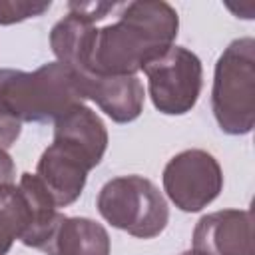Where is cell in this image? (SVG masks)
I'll list each match as a JSON object with an SVG mask.
<instances>
[{
	"label": "cell",
	"instance_id": "obj_8",
	"mask_svg": "<svg viewBox=\"0 0 255 255\" xmlns=\"http://www.w3.org/2000/svg\"><path fill=\"white\" fill-rule=\"evenodd\" d=\"M78 82L84 100L96 102L112 122L129 124L141 116L145 90L137 76H78Z\"/></svg>",
	"mask_w": 255,
	"mask_h": 255
},
{
	"label": "cell",
	"instance_id": "obj_13",
	"mask_svg": "<svg viewBox=\"0 0 255 255\" xmlns=\"http://www.w3.org/2000/svg\"><path fill=\"white\" fill-rule=\"evenodd\" d=\"M52 2H26V0H0V26H10L28 18L48 12Z\"/></svg>",
	"mask_w": 255,
	"mask_h": 255
},
{
	"label": "cell",
	"instance_id": "obj_2",
	"mask_svg": "<svg viewBox=\"0 0 255 255\" xmlns=\"http://www.w3.org/2000/svg\"><path fill=\"white\" fill-rule=\"evenodd\" d=\"M84 104L74 70L50 62L34 72L0 68V114L24 124H48Z\"/></svg>",
	"mask_w": 255,
	"mask_h": 255
},
{
	"label": "cell",
	"instance_id": "obj_6",
	"mask_svg": "<svg viewBox=\"0 0 255 255\" xmlns=\"http://www.w3.org/2000/svg\"><path fill=\"white\" fill-rule=\"evenodd\" d=\"M161 181L165 195L177 209L195 213L217 199L223 189V171L205 149H185L165 163Z\"/></svg>",
	"mask_w": 255,
	"mask_h": 255
},
{
	"label": "cell",
	"instance_id": "obj_9",
	"mask_svg": "<svg viewBox=\"0 0 255 255\" xmlns=\"http://www.w3.org/2000/svg\"><path fill=\"white\" fill-rule=\"evenodd\" d=\"M90 163L68 147L52 141L40 155L36 175L52 195L56 207L72 205L84 191Z\"/></svg>",
	"mask_w": 255,
	"mask_h": 255
},
{
	"label": "cell",
	"instance_id": "obj_16",
	"mask_svg": "<svg viewBox=\"0 0 255 255\" xmlns=\"http://www.w3.org/2000/svg\"><path fill=\"white\" fill-rule=\"evenodd\" d=\"M181 255H203V253H199V251H195V249H189V251H183Z\"/></svg>",
	"mask_w": 255,
	"mask_h": 255
},
{
	"label": "cell",
	"instance_id": "obj_12",
	"mask_svg": "<svg viewBox=\"0 0 255 255\" xmlns=\"http://www.w3.org/2000/svg\"><path fill=\"white\" fill-rule=\"evenodd\" d=\"M30 223V205L20 185H0V255H6L12 249V243L24 237Z\"/></svg>",
	"mask_w": 255,
	"mask_h": 255
},
{
	"label": "cell",
	"instance_id": "obj_7",
	"mask_svg": "<svg viewBox=\"0 0 255 255\" xmlns=\"http://www.w3.org/2000/svg\"><path fill=\"white\" fill-rule=\"evenodd\" d=\"M247 209H221L203 215L193 229V249L203 255H255Z\"/></svg>",
	"mask_w": 255,
	"mask_h": 255
},
{
	"label": "cell",
	"instance_id": "obj_15",
	"mask_svg": "<svg viewBox=\"0 0 255 255\" xmlns=\"http://www.w3.org/2000/svg\"><path fill=\"white\" fill-rule=\"evenodd\" d=\"M14 177H16L14 161H12L10 153H8V149H2L0 147V185L14 183Z\"/></svg>",
	"mask_w": 255,
	"mask_h": 255
},
{
	"label": "cell",
	"instance_id": "obj_14",
	"mask_svg": "<svg viewBox=\"0 0 255 255\" xmlns=\"http://www.w3.org/2000/svg\"><path fill=\"white\" fill-rule=\"evenodd\" d=\"M20 131H22V124L0 114V147L2 149H10L16 139L20 137Z\"/></svg>",
	"mask_w": 255,
	"mask_h": 255
},
{
	"label": "cell",
	"instance_id": "obj_10",
	"mask_svg": "<svg viewBox=\"0 0 255 255\" xmlns=\"http://www.w3.org/2000/svg\"><path fill=\"white\" fill-rule=\"evenodd\" d=\"M54 141L78 153L94 169L108 149V129L94 110L78 104L54 122Z\"/></svg>",
	"mask_w": 255,
	"mask_h": 255
},
{
	"label": "cell",
	"instance_id": "obj_5",
	"mask_svg": "<svg viewBox=\"0 0 255 255\" xmlns=\"http://www.w3.org/2000/svg\"><path fill=\"white\" fill-rule=\"evenodd\" d=\"M141 72L147 78V92L157 112L183 116L197 104L203 86V68L191 50L171 46L147 62Z\"/></svg>",
	"mask_w": 255,
	"mask_h": 255
},
{
	"label": "cell",
	"instance_id": "obj_3",
	"mask_svg": "<svg viewBox=\"0 0 255 255\" xmlns=\"http://www.w3.org/2000/svg\"><path fill=\"white\" fill-rule=\"evenodd\" d=\"M211 110L229 135H245L255 124V40L237 38L217 58Z\"/></svg>",
	"mask_w": 255,
	"mask_h": 255
},
{
	"label": "cell",
	"instance_id": "obj_1",
	"mask_svg": "<svg viewBox=\"0 0 255 255\" xmlns=\"http://www.w3.org/2000/svg\"><path fill=\"white\" fill-rule=\"evenodd\" d=\"M114 16L96 26L78 76H135L173 46L179 30L175 8L163 0L118 2Z\"/></svg>",
	"mask_w": 255,
	"mask_h": 255
},
{
	"label": "cell",
	"instance_id": "obj_11",
	"mask_svg": "<svg viewBox=\"0 0 255 255\" xmlns=\"http://www.w3.org/2000/svg\"><path fill=\"white\" fill-rule=\"evenodd\" d=\"M40 251L48 255H110V235L94 219L62 213Z\"/></svg>",
	"mask_w": 255,
	"mask_h": 255
},
{
	"label": "cell",
	"instance_id": "obj_4",
	"mask_svg": "<svg viewBox=\"0 0 255 255\" xmlns=\"http://www.w3.org/2000/svg\"><path fill=\"white\" fill-rule=\"evenodd\" d=\"M96 205L112 227L139 239L157 237L169 221L163 193L153 181L141 175H120L106 181Z\"/></svg>",
	"mask_w": 255,
	"mask_h": 255
}]
</instances>
